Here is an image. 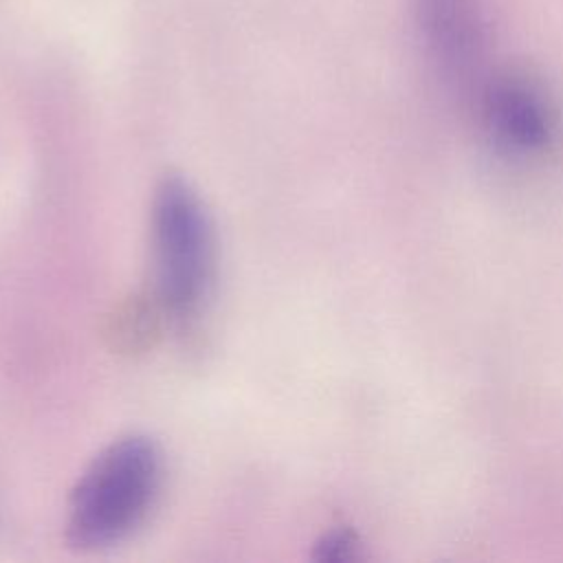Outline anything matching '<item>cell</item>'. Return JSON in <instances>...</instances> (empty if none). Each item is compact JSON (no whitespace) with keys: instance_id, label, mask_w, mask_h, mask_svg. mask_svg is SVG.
Instances as JSON below:
<instances>
[{"instance_id":"cell-4","label":"cell","mask_w":563,"mask_h":563,"mask_svg":"<svg viewBox=\"0 0 563 563\" xmlns=\"http://www.w3.org/2000/svg\"><path fill=\"white\" fill-rule=\"evenodd\" d=\"M416 24L449 79L477 81L488 33L482 0H413Z\"/></svg>"},{"instance_id":"cell-3","label":"cell","mask_w":563,"mask_h":563,"mask_svg":"<svg viewBox=\"0 0 563 563\" xmlns=\"http://www.w3.org/2000/svg\"><path fill=\"white\" fill-rule=\"evenodd\" d=\"M477 112L495 150L537 156L554 139V112L543 90L517 73H497L477 84Z\"/></svg>"},{"instance_id":"cell-1","label":"cell","mask_w":563,"mask_h":563,"mask_svg":"<svg viewBox=\"0 0 563 563\" xmlns=\"http://www.w3.org/2000/svg\"><path fill=\"white\" fill-rule=\"evenodd\" d=\"M163 462L147 435H125L108 444L79 477L66 537L79 550H101L128 539L150 515L161 488Z\"/></svg>"},{"instance_id":"cell-5","label":"cell","mask_w":563,"mask_h":563,"mask_svg":"<svg viewBox=\"0 0 563 563\" xmlns=\"http://www.w3.org/2000/svg\"><path fill=\"white\" fill-rule=\"evenodd\" d=\"M358 552V541L350 530H330L314 545V559L319 561H350Z\"/></svg>"},{"instance_id":"cell-2","label":"cell","mask_w":563,"mask_h":563,"mask_svg":"<svg viewBox=\"0 0 563 563\" xmlns=\"http://www.w3.org/2000/svg\"><path fill=\"white\" fill-rule=\"evenodd\" d=\"M152 262L161 310L191 325L213 282V231L202 200L180 176H165L154 191Z\"/></svg>"}]
</instances>
